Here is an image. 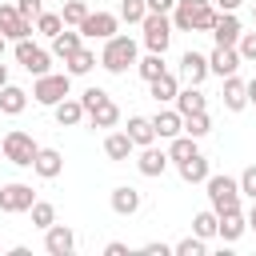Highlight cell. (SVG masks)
I'll list each match as a JSON object with an SVG mask.
<instances>
[{
  "instance_id": "obj_1",
  "label": "cell",
  "mask_w": 256,
  "mask_h": 256,
  "mask_svg": "<svg viewBox=\"0 0 256 256\" xmlns=\"http://www.w3.org/2000/svg\"><path fill=\"white\" fill-rule=\"evenodd\" d=\"M216 8H212V0H176V8H172V28L176 32H212V24H216Z\"/></svg>"
},
{
  "instance_id": "obj_2",
  "label": "cell",
  "mask_w": 256,
  "mask_h": 256,
  "mask_svg": "<svg viewBox=\"0 0 256 256\" xmlns=\"http://www.w3.org/2000/svg\"><path fill=\"white\" fill-rule=\"evenodd\" d=\"M140 56H136V40L132 36H108L104 40V52H100V68L104 72H112V76H124L132 64H136Z\"/></svg>"
},
{
  "instance_id": "obj_3",
  "label": "cell",
  "mask_w": 256,
  "mask_h": 256,
  "mask_svg": "<svg viewBox=\"0 0 256 256\" xmlns=\"http://www.w3.org/2000/svg\"><path fill=\"white\" fill-rule=\"evenodd\" d=\"M64 96H72V76L68 72H44V76H36V84H32V100L36 104L56 108Z\"/></svg>"
},
{
  "instance_id": "obj_4",
  "label": "cell",
  "mask_w": 256,
  "mask_h": 256,
  "mask_svg": "<svg viewBox=\"0 0 256 256\" xmlns=\"http://www.w3.org/2000/svg\"><path fill=\"white\" fill-rule=\"evenodd\" d=\"M204 188H208V204L216 208V216L240 208V180H232V176H208Z\"/></svg>"
},
{
  "instance_id": "obj_5",
  "label": "cell",
  "mask_w": 256,
  "mask_h": 256,
  "mask_svg": "<svg viewBox=\"0 0 256 256\" xmlns=\"http://www.w3.org/2000/svg\"><path fill=\"white\" fill-rule=\"evenodd\" d=\"M140 28H144V48L148 52H168V44H172V16L168 12H148L140 20Z\"/></svg>"
},
{
  "instance_id": "obj_6",
  "label": "cell",
  "mask_w": 256,
  "mask_h": 256,
  "mask_svg": "<svg viewBox=\"0 0 256 256\" xmlns=\"http://www.w3.org/2000/svg\"><path fill=\"white\" fill-rule=\"evenodd\" d=\"M0 144H4V160L16 164V168H32V160H36V152H40V144H36L28 132H20V128H12Z\"/></svg>"
},
{
  "instance_id": "obj_7",
  "label": "cell",
  "mask_w": 256,
  "mask_h": 256,
  "mask_svg": "<svg viewBox=\"0 0 256 256\" xmlns=\"http://www.w3.org/2000/svg\"><path fill=\"white\" fill-rule=\"evenodd\" d=\"M32 204H36V192H32L28 184H20V180L0 184V212L20 216V212H32Z\"/></svg>"
},
{
  "instance_id": "obj_8",
  "label": "cell",
  "mask_w": 256,
  "mask_h": 256,
  "mask_svg": "<svg viewBox=\"0 0 256 256\" xmlns=\"http://www.w3.org/2000/svg\"><path fill=\"white\" fill-rule=\"evenodd\" d=\"M16 60H20V68H24L28 76H44V72H52V52L36 48L28 36L16 40Z\"/></svg>"
},
{
  "instance_id": "obj_9",
  "label": "cell",
  "mask_w": 256,
  "mask_h": 256,
  "mask_svg": "<svg viewBox=\"0 0 256 256\" xmlns=\"http://www.w3.org/2000/svg\"><path fill=\"white\" fill-rule=\"evenodd\" d=\"M116 28H120V16H112V12H88L84 16V24H80V32H84V40H108V36H116Z\"/></svg>"
},
{
  "instance_id": "obj_10",
  "label": "cell",
  "mask_w": 256,
  "mask_h": 256,
  "mask_svg": "<svg viewBox=\"0 0 256 256\" xmlns=\"http://www.w3.org/2000/svg\"><path fill=\"white\" fill-rule=\"evenodd\" d=\"M0 32H4V40L16 44V40L32 36V20H24L16 4H0Z\"/></svg>"
},
{
  "instance_id": "obj_11",
  "label": "cell",
  "mask_w": 256,
  "mask_h": 256,
  "mask_svg": "<svg viewBox=\"0 0 256 256\" xmlns=\"http://www.w3.org/2000/svg\"><path fill=\"white\" fill-rule=\"evenodd\" d=\"M72 248H76V232H72L68 224L44 228V252H48V256H72Z\"/></svg>"
},
{
  "instance_id": "obj_12",
  "label": "cell",
  "mask_w": 256,
  "mask_h": 256,
  "mask_svg": "<svg viewBox=\"0 0 256 256\" xmlns=\"http://www.w3.org/2000/svg\"><path fill=\"white\" fill-rule=\"evenodd\" d=\"M208 76H212V68H208V56H200V52H192V48H188V52L180 56V80L200 88Z\"/></svg>"
},
{
  "instance_id": "obj_13",
  "label": "cell",
  "mask_w": 256,
  "mask_h": 256,
  "mask_svg": "<svg viewBox=\"0 0 256 256\" xmlns=\"http://www.w3.org/2000/svg\"><path fill=\"white\" fill-rule=\"evenodd\" d=\"M172 160H168V152L164 148H156V144H148V148H140V156H136V172L140 176H164V168H168Z\"/></svg>"
},
{
  "instance_id": "obj_14",
  "label": "cell",
  "mask_w": 256,
  "mask_h": 256,
  "mask_svg": "<svg viewBox=\"0 0 256 256\" xmlns=\"http://www.w3.org/2000/svg\"><path fill=\"white\" fill-rule=\"evenodd\" d=\"M240 32H244V28H240V16H236V12H220L216 24H212V40L224 44V48H236Z\"/></svg>"
},
{
  "instance_id": "obj_15",
  "label": "cell",
  "mask_w": 256,
  "mask_h": 256,
  "mask_svg": "<svg viewBox=\"0 0 256 256\" xmlns=\"http://www.w3.org/2000/svg\"><path fill=\"white\" fill-rule=\"evenodd\" d=\"M244 60H240V48H224V44H216L212 48V56H208V68H212V76H232L236 68H240Z\"/></svg>"
},
{
  "instance_id": "obj_16",
  "label": "cell",
  "mask_w": 256,
  "mask_h": 256,
  "mask_svg": "<svg viewBox=\"0 0 256 256\" xmlns=\"http://www.w3.org/2000/svg\"><path fill=\"white\" fill-rule=\"evenodd\" d=\"M220 100H224L228 112H244V108H248V80H240L236 72L224 76V92H220Z\"/></svg>"
},
{
  "instance_id": "obj_17",
  "label": "cell",
  "mask_w": 256,
  "mask_h": 256,
  "mask_svg": "<svg viewBox=\"0 0 256 256\" xmlns=\"http://www.w3.org/2000/svg\"><path fill=\"white\" fill-rule=\"evenodd\" d=\"M32 172H36L40 180H56V176L64 172V156H60V148H40L36 160H32Z\"/></svg>"
},
{
  "instance_id": "obj_18",
  "label": "cell",
  "mask_w": 256,
  "mask_h": 256,
  "mask_svg": "<svg viewBox=\"0 0 256 256\" xmlns=\"http://www.w3.org/2000/svg\"><path fill=\"white\" fill-rule=\"evenodd\" d=\"M152 128H156V140H172V136L184 132V116H180L176 108H160V112L152 116Z\"/></svg>"
},
{
  "instance_id": "obj_19",
  "label": "cell",
  "mask_w": 256,
  "mask_h": 256,
  "mask_svg": "<svg viewBox=\"0 0 256 256\" xmlns=\"http://www.w3.org/2000/svg\"><path fill=\"white\" fill-rule=\"evenodd\" d=\"M244 232H248V216H244L240 208H232V212H220V232H216V236H220L224 244H236Z\"/></svg>"
},
{
  "instance_id": "obj_20",
  "label": "cell",
  "mask_w": 256,
  "mask_h": 256,
  "mask_svg": "<svg viewBox=\"0 0 256 256\" xmlns=\"http://www.w3.org/2000/svg\"><path fill=\"white\" fill-rule=\"evenodd\" d=\"M52 116H56V124L60 128H76L88 112H84V104H80V96H64L56 108H52Z\"/></svg>"
},
{
  "instance_id": "obj_21",
  "label": "cell",
  "mask_w": 256,
  "mask_h": 256,
  "mask_svg": "<svg viewBox=\"0 0 256 256\" xmlns=\"http://www.w3.org/2000/svg\"><path fill=\"white\" fill-rule=\"evenodd\" d=\"M132 152H136V144H132L128 132H108V136H104V156H108V160L124 164V160H132Z\"/></svg>"
},
{
  "instance_id": "obj_22",
  "label": "cell",
  "mask_w": 256,
  "mask_h": 256,
  "mask_svg": "<svg viewBox=\"0 0 256 256\" xmlns=\"http://www.w3.org/2000/svg\"><path fill=\"white\" fill-rule=\"evenodd\" d=\"M108 204H112V212L116 216H132V212H140V192L136 188H128V184H120V188H112V196H108Z\"/></svg>"
},
{
  "instance_id": "obj_23",
  "label": "cell",
  "mask_w": 256,
  "mask_h": 256,
  "mask_svg": "<svg viewBox=\"0 0 256 256\" xmlns=\"http://www.w3.org/2000/svg\"><path fill=\"white\" fill-rule=\"evenodd\" d=\"M208 108V100H204V92L196 88V84H184L180 92H176V112L180 116H192V112H204Z\"/></svg>"
},
{
  "instance_id": "obj_24",
  "label": "cell",
  "mask_w": 256,
  "mask_h": 256,
  "mask_svg": "<svg viewBox=\"0 0 256 256\" xmlns=\"http://www.w3.org/2000/svg\"><path fill=\"white\" fill-rule=\"evenodd\" d=\"M88 124H92V128H116V124H120V108H116V100L104 96V100L88 112Z\"/></svg>"
},
{
  "instance_id": "obj_25",
  "label": "cell",
  "mask_w": 256,
  "mask_h": 256,
  "mask_svg": "<svg viewBox=\"0 0 256 256\" xmlns=\"http://www.w3.org/2000/svg\"><path fill=\"white\" fill-rule=\"evenodd\" d=\"M124 132L132 136V144H136V148H148V144H156L152 116H128V128H124Z\"/></svg>"
},
{
  "instance_id": "obj_26",
  "label": "cell",
  "mask_w": 256,
  "mask_h": 256,
  "mask_svg": "<svg viewBox=\"0 0 256 256\" xmlns=\"http://www.w3.org/2000/svg\"><path fill=\"white\" fill-rule=\"evenodd\" d=\"M80 48H84V32H80V28H76V32L64 28L60 36H52V56H56V60H68V56L80 52Z\"/></svg>"
},
{
  "instance_id": "obj_27",
  "label": "cell",
  "mask_w": 256,
  "mask_h": 256,
  "mask_svg": "<svg viewBox=\"0 0 256 256\" xmlns=\"http://www.w3.org/2000/svg\"><path fill=\"white\" fill-rule=\"evenodd\" d=\"M148 92H152V100H156V104H168V100H176L180 80H176L172 72H160L156 80H148Z\"/></svg>"
},
{
  "instance_id": "obj_28",
  "label": "cell",
  "mask_w": 256,
  "mask_h": 256,
  "mask_svg": "<svg viewBox=\"0 0 256 256\" xmlns=\"http://www.w3.org/2000/svg\"><path fill=\"white\" fill-rule=\"evenodd\" d=\"M24 108H28V92L16 88V84H4V88H0V112H4V116H20Z\"/></svg>"
},
{
  "instance_id": "obj_29",
  "label": "cell",
  "mask_w": 256,
  "mask_h": 256,
  "mask_svg": "<svg viewBox=\"0 0 256 256\" xmlns=\"http://www.w3.org/2000/svg\"><path fill=\"white\" fill-rule=\"evenodd\" d=\"M176 168H180V180H184V184H204V180L212 176V172H208V160H204L200 152H196V156H188V160H184V164H176Z\"/></svg>"
},
{
  "instance_id": "obj_30",
  "label": "cell",
  "mask_w": 256,
  "mask_h": 256,
  "mask_svg": "<svg viewBox=\"0 0 256 256\" xmlns=\"http://www.w3.org/2000/svg\"><path fill=\"white\" fill-rule=\"evenodd\" d=\"M200 148H196V136H188V132H180V136H172L168 140V160L172 164H184L188 156H196Z\"/></svg>"
},
{
  "instance_id": "obj_31",
  "label": "cell",
  "mask_w": 256,
  "mask_h": 256,
  "mask_svg": "<svg viewBox=\"0 0 256 256\" xmlns=\"http://www.w3.org/2000/svg\"><path fill=\"white\" fill-rule=\"evenodd\" d=\"M64 64H68V68H64L68 76H88V72L96 68V52H92V48H80V52H72Z\"/></svg>"
},
{
  "instance_id": "obj_32",
  "label": "cell",
  "mask_w": 256,
  "mask_h": 256,
  "mask_svg": "<svg viewBox=\"0 0 256 256\" xmlns=\"http://www.w3.org/2000/svg\"><path fill=\"white\" fill-rule=\"evenodd\" d=\"M192 232H196V236H204V240H212V236L220 232V216H216V208L196 212V216H192Z\"/></svg>"
},
{
  "instance_id": "obj_33",
  "label": "cell",
  "mask_w": 256,
  "mask_h": 256,
  "mask_svg": "<svg viewBox=\"0 0 256 256\" xmlns=\"http://www.w3.org/2000/svg\"><path fill=\"white\" fill-rule=\"evenodd\" d=\"M136 72H140V80L148 84V80H156L160 72H168L164 68V52H148L144 60H136Z\"/></svg>"
},
{
  "instance_id": "obj_34",
  "label": "cell",
  "mask_w": 256,
  "mask_h": 256,
  "mask_svg": "<svg viewBox=\"0 0 256 256\" xmlns=\"http://www.w3.org/2000/svg\"><path fill=\"white\" fill-rule=\"evenodd\" d=\"M64 28H68V24H64V16H60V12H40V16H36V32H40V36H48V40H52V36H60Z\"/></svg>"
},
{
  "instance_id": "obj_35",
  "label": "cell",
  "mask_w": 256,
  "mask_h": 256,
  "mask_svg": "<svg viewBox=\"0 0 256 256\" xmlns=\"http://www.w3.org/2000/svg\"><path fill=\"white\" fill-rule=\"evenodd\" d=\"M184 132H188V136H196V140H200V136H208V132H212V116H208V108H204V112L184 116Z\"/></svg>"
},
{
  "instance_id": "obj_36",
  "label": "cell",
  "mask_w": 256,
  "mask_h": 256,
  "mask_svg": "<svg viewBox=\"0 0 256 256\" xmlns=\"http://www.w3.org/2000/svg\"><path fill=\"white\" fill-rule=\"evenodd\" d=\"M88 12H92V8H88L84 0H64V8H60V16H64V24H72V28H80Z\"/></svg>"
},
{
  "instance_id": "obj_37",
  "label": "cell",
  "mask_w": 256,
  "mask_h": 256,
  "mask_svg": "<svg viewBox=\"0 0 256 256\" xmlns=\"http://www.w3.org/2000/svg\"><path fill=\"white\" fill-rule=\"evenodd\" d=\"M148 16V0H120V20L124 24H140Z\"/></svg>"
},
{
  "instance_id": "obj_38",
  "label": "cell",
  "mask_w": 256,
  "mask_h": 256,
  "mask_svg": "<svg viewBox=\"0 0 256 256\" xmlns=\"http://www.w3.org/2000/svg\"><path fill=\"white\" fill-rule=\"evenodd\" d=\"M32 224H36V228H52V224H56V208H52L48 200H36V204H32Z\"/></svg>"
},
{
  "instance_id": "obj_39",
  "label": "cell",
  "mask_w": 256,
  "mask_h": 256,
  "mask_svg": "<svg viewBox=\"0 0 256 256\" xmlns=\"http://www.w3.org/2000/svg\"><path fill=\"white\" fill-rule=\"evenodd\" d=\"M172 252H176V256H204V236H196V232H192V236L176 240V244H172Z\"/></svg>"
},
{
  "instance_id": "obj_40",
  "label": "cell",
  "mask_w": 256,
  "mask_h": 256,
  "mask_svg": "<svg viewBox=\"0 0 256 256\" xmlns=\"http://www.w3.org/2000/svg\"><path fill=\"white\" fill-rule=\"evenodd\" d=\"M236 48H240V60H244V64H248V60H256V32H240Z\"/></svg>"
},
{
  "instance_id": "obj_41",
  "label": "cell",
  "mask_w": 256,
  "mask_h": 256,
  "mask_svg": "<svg viewBox=\"0 0 256 256\" xmlns=\"http://www.w3.org/2000/svg\"><path fill=\"white\" fill-rule=\"evenodd\" d=\"M240 196L256 200V164H248V168L240 172Z\"/></svg>"
},
{
  "instance_id": "obj_42",
  "label": "cell",
  "mask_w": 256,
  "mask_h": 256,
  "mask_svg": "<svg viewBox=\"0 0 256 256\" xmlns=\"http://www.w3.org/2000/svg\"><path fill=\"white\" fill-rule=\"evenodd\" d=\"M104 96H108L104 88H84V92H80V104H84V112H92V108H96Z\"/></svg>"
},
{
  "instance_id": "obj_43",
  "label": "cell",
  "mask_w": 256,
  "mask_h": 256,
  "mask_svg": "<svg viewBox=\"0 0 256 256\" xmlns=\"http://www.w3.org/2000/svg\"><path fill=\"white\" fill-rule=\"evenodd\" d=\"M16 8H20L24 20H36V16L44 12V0H16Z\"/></svg>"
},
{
  "instance_id": "obj_44",
  "label": "cell",
  "mask_w": 256,
  "mask_h": 256,
  "mask_svg": "<svg viewBox=\"0 0 256 256\" xmlns=\"http://www.w3.org/2000/svg\"><path fill=\"white\" fill-rule=\"evenodd\" d=\"M140 252H144V256H168V252H172V244H164V240H148Z\"/></svg>"
},
{
  "instance_id": "obj_45",
  "label": "cell",
  "mask_w": 256,
  "mask_h": 256,
  "mask_svg": "<svg viewBox=\"0 0 256 256\" xmlns=\"http://www.w3.org/2000/svg\"><path fill=\"white\" fill-rule=\"evenodd\" d=\"M172 8H176V0H148V12H168L172 16Z\"/></svg>"
},
{
  "instance_id": "obj_46",
  "label": "cell",
  "mask_w": 256,
  "mask_h": 256,
  "mask_svg": "<svg viewBox=\"0 0 256 256\" xmlns=\"http://www.w3.org/2000/svg\"><path fill=\"white\" fill-rule=\"evenodd\" d=\"M104 256H128V244L112 240V244H104Z\"/></svg>"
},
{
  "instance_id": "obj_47",
  "label": "cell",
  "mask_w": 256,
  "mask_h": 256,
  "mask_svg": "<svg viewBox=\"0 0 256 256\" xmlns=\"http://www.w3.org/2000/svg\"><path fill=\"white\" fill-rule=\"evenodd\" d=\"M240 4H244V0H216V8H220V12H236Z\"/></svg>"
},
{
  "instance_id": "obj_48",
  "label": "cell",
  "mask_w": 256,
  "mask_h": 256,
  "mask_svg": "<svg viewBox=\"0 0 256 256\" xmlns=\"http://www.w3.org/2000/svg\"><path fill=\"white\" fill-rule=\"evenodd\" d=\"M248 104H252V108H256V76H252V80H248Z\"/></svg>"
},
{
  "instance_id": "obj_49",
  "label": "cell",
  "mask_w": 256,
  "mask_h": 256,
  "mask_svg": "<svg viewBox=\"0 0 256 256\" xmlns=\"http://www.w3.org/2000/svg\"><path fill=\"white\" fill-rule=\"evenodd\" d=\"M248 228L256 232V200H252V208H248Z\"/></svg>"
},
{
  "instance_id": "obj_50",
  "label": "cell",
  "mask_w": 256,
  "mask_h": 256,
  "mask_svg": "<svg viewBox=\"0 0 256 256\" xmlns=\"http://www.w3.org/2000/svg\"><path fill=\"white\" fill-rule=\"evenodd\" d=\"M4 84H8V64L0 60V88H4Z\"/></svg>"
},
{
  "instance_id": "obj_51",
  "label": "cell",
  "mask_w": 256,
  "mask_h": 256,
  "mask_svg": "<svg viewBox=\"0 0 256 256\" xmlns=\"http://www.w3.org/2000/svg\"><path fill=\"white\" fill-rule=\"evenodd\" d=\"M0 56H4V32H0Z\"/></svg>"
},
{
  "instance_id": "obj_52",
  "label": "cell",
  "mask_w": 256,
  "mask_h": 256,
  "mask_svg": "<svg viewBox=\"0 0 256 256\" xmlns=\"http://www.w3.org/2000/svg\"><path fill=\"white\" fill-rule=\"evenodd\" d=\"M252 20H256V4H252Z\"/></svg>"
},
{
  "instance_id": "obj_53",
  "label": "cell",
  "mask_w": 256,
  "mask_h": 256,
  "mask_svg": "<svg viewBox=\"0 0 256 256\" xmlns=\"http://www.w3.org/2000/svg\"><path fill=\"white\" fill-rule=\"evenodd\" d=\"M0 156H4V144H0Z\"/></svg>"
}]
</instances>
